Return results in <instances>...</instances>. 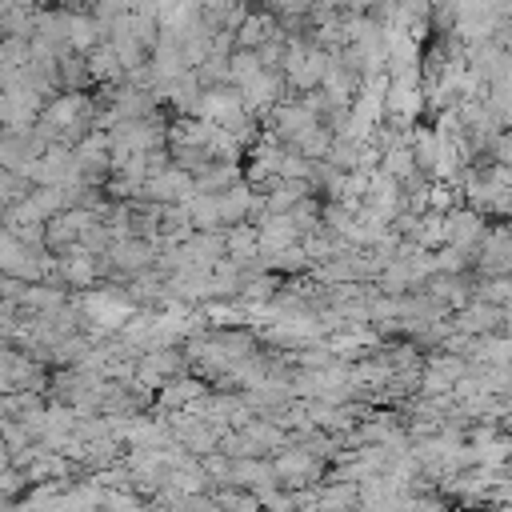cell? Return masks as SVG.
I'll return each instance as SVG.
<instances>
[{
  "mask_svg": "<svg viewBox=\"0 0 512 512\" xmlns=\"http://www.w3.org/2000/svg\"><path fill=\"white\" fill-rule=\"evenodd\" d=\"M504 320H508V308L504 304H492V300H480V296H472L468 304H460V308L448 312V324L456 332H468V336L504 332Z\"/></svg>",
  "mask_w": 512,
  "mask_h": 512,
  "instance_id": "6da1fadb",
  "label": "cell"
},
{
  "mask_svg": "<svg viewBox=\"0 0 512 512\" xmlns=\"http://www.w3.org/2000/svg\"><path fill=\"white\" fill-rule=\"evenodd\" d=\"M184 368V356L180 352H172V348H152V352H144V360H140V384H164L168 376H176Z\"/></svg>",
  "mask_w": 512,
  "mask_h": 512,
  "instance_id": "7a4b0ae2",
  "label": "cell"
},
{
  "mask_svg": "<svg viewBox=\"0 0 512 512\" xmlns=\"http://www.w3.org/2000/svg\"><path fill=\"white\" fill-rule=\"evenodd\" d=\"M200 396H204V380H164V388H160V404H168V408H184Z\"/></svg>",
  "mask_w": 512,
  "mask_h": 512,
  "instance_id": "3957f363",
  "label": "cell"
},
{
  "mask_svg": "<svg viewBox=\"0 0 512 512\" xmlns=\"http://www.w3.org/2000/svg\"><path fill=\"white\" fill-rule=\"evenodd\" d=\"M488 160H500V164H512V124H504L492 144H488Z\"/></svg>",
  "mask_w": 512,
  "mask_h": 512,
  "instance_id": "277c9868",
  "label": "cell"
}]
</instances>
